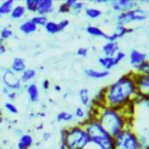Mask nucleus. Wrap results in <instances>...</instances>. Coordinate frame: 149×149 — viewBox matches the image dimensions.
I'll return each mask as SVG.
<instances>
[{
    "label": "nucleus",
    "mask_w": 149,
    "mask_h": 149,
    "mask_svg": "<svg viewBox=\"0 0 149 149\" xmlns=\"http://www.w3.org/2000/svg\"><path fill=\"white\" fill-rule=\"evenodd\" d=\"M135 30V28H132V27H126V26H122V24H115L113 31L111 34H106V42H118V40L122 38L125 35L127 34H130Z\"/></svg>",
    "instance_id": "nucleus-9"
},
{
    "label": "nucleus",
    "mask_w": 149,
    "mask_h": 149,
    "mask_svg": "<svg viewBox=\"0 0 149 149\" xmlns=\"http://www.w3.org/2000/svg\"><path fill=\"white\" fill-rule=\"evenodd\" d=\"M78 98H79V101L83 107H86L88 108L91 106V93H90V90L87 87H81L78 90Z\"/></svg>",
    "instance_id": "nucleus-19"
},
{
    "label": "nucleus",
    "mask_w": 149,
    "mask_h": 149,
    "mask_svg": "<svg viewBox=\"0 0 149 149\" xmlns=\"http://www.w3.org/2000/svg\"><path fill=\"white\" fill-rule=\"evenodd\" d=\"M149 14L148 12L142 8L141 6L132 9V10H128V12H125V13H121V14H116L115 16V21L118 24H122V26H128L133 22H142V21H146L148 19Z\"/></svg>",
    "instance_id": "nucleus-6"
},
{
    "label": "nucleus",
    "mask_w": 149,
    "mask_h": 149,
    "mask_svg": "<svg viewBox=\"0 0 149 149\" xmlns=\"http://www.w3.org/2000/svg\"><path fill=\"white\" fill-rule=\"evenodd\" d=\"M81 125L90 139V143L95 146L98 149H113L114 137L100 125L97 119L78 121Z\"/></svg>",
    "instance_id": "nucleus-3"
},
{
    "label": "nucleus",
    "mask_w": 149,
    "mask_h": 149,
    "mask_svg": "<svg viewBox=\"0 0 149 149\" xmlns=\"http://www.w3.org/2000/svg\"><path fill=\"white\" fill-rule=\"evenodd\" d=\"M6 51H7V45H6L5 41L0 38V55H3Z\"/></svg>",
    "instance_id": "nucleus-43"
},
{
    "label": "nucleus",
    "mask_w": 149,
    "mask_h": 149,
    "mask_svg": "<svg viewBox=\"0 0 149 149\" xmlns=\"http://www.w3.org/2000/svg\"><path fill=\"white\" fill-rule=\"evenodd\" d=\"M38 2H40V0H26L23 6H24L27 12L36 13L37 12V7H38Z\"/></svg>",
    "instance_id": "nucleus-32"
},
{
    "label": "nucleus",
    "mask_w": 149,
    "mask_h": 149,
    "mask_svg": "<svg viewBox=\"0 0 149 149\" xmlns=\"http://www.w3.org/2000/svg\"><path fill=\"white\" fill-rule=\"evenodd\" d=\"M113 58H114L115 64L118 65V64H119L121 61H123V59L126 58V52H123L122 50H119V51H118V52L114 55V57H113Z\"/></svg>",
    "instance_id": "nucleus-38"
},
{
    "label": "nucleus",
    "mask_w": 149,
    "mask_h": 149,
    "mask_svg": "<svg viewBox=\"0 0 149 149\" xmlns=\"http://www.w3.org/2000/svg\"><path fill=\"white\" fill-rule=\"evenodd\" d=\"M54 10H55V3L52 0H40L36 14L47 16L48 14L52 13Z\"/></svg>",
    "instance_id": "nucleus-13"
},
{
    "label": "nucleus",
    "mask_w": 149,
    "mask_h": 149,
    "mask_svg": "<svg viewBox=\"0 0 149 149\" xmlns=\"http://www.w3.org/2000/svg\"><path fill=\"white\" fill-rule=\"evenodd\" d=\"M108 6L111 7V10L115 12L116 14H121L139 7L140 3L135 0H111Z\"/></svg>",
    "instance_id": "nucleus-8"
},
{
    "label": "nucleus",
    "mask_w": 149,
    "mask_h": 149,
    "mask_svg": "<svg viewBox=\"0 0 149 149\" xmlns=\"http://www.w3.org/2000/svg\"><path fill=\"white\" fill-rule=\"evenodd\" d=\"M14 35L13 30L10 29V26H3L0 28V38L3 41H7L8 38H10Z\"/></svg>",
    "instance_id": "nucleus-34"
},
{
    "label": "nucleus",
    "mask_w": 149,
    "mask_h": 149,
    "mask_svg": "<svg viewBox=\"0 0 149 149\" xmlns=\"http://www.w3.org/2000/svg\"><path fill=\"white\" fill-rule=\"evenodd\" d=\"M14 132H15V134H16V135H19V137L23 134V132H22L21 129H17V128H16V129H14Z\"/></svg>",
    "instance_id": "nucleus-48"
},
{
    "label": "nucleus",
    "mask_w": 149,
    "mask_h": 149,
    "mask_svg": "<svg viewBox=\"0 0 149 149\" xmlns=\"http://www.w3.org/2000/svg\"><path fill=\"white\" fill-rule=\"evenodd\" d=\"M52 87H54L55 92H61V91H62V87H61V85H58V84H55Z\"/></svg>",
    "instance_id": "nucleus-47"
},
{
    "label": "nucleus",
    "mask_w": 149,
    "mask_h": 149,
    "mask_svg": "<svg viewBox=\"0 0 149 149\" xmlns=\"http://www.w3.org/2000/svg\"><path fill=\"white\" fill-rule=\"evenodd\" d=\"M26 12L27 10H26L24 6L22 3H17V5H14L9 16H10L12 20H20V19H22L26 15Z\"/></svg>",
    "instance_id": "nucleus-23"
},
{
    "label": "nucleus",
    "mask_w": 149,
    "mask_h": 149,
    "mask_svg": "<svg viewBox=\"0 0 149 149\" xmlns=\"http://www.w3.org/2000/svg\"><path fill=\"white\" fill-rule=\"evenodd\" d=\"M36 27H44L45 23L49 21L48 16H44V15H38V14H35L33 15L30 19H29Z\"/></svg>",
    "instance_id": "nucleus-29"
},
{
    "label": "nucleus",
    "mask_w": 149,
    "mask_h": 149,
    "mask_svg": "<svg viewBox=\"0 0 149 149\" xmlns=\"http://www.w3.org/2000/svg\"><path fill=\"white\" fill-rule=\"evenodd\" d=\"M106 105V98H105V86H102L99 91L95 92V94L91 99V106L100 108Z\"/></svg>",
    "instance_id": "nucleus-17"
},
{
    "label": "nucleus",
    "mask_w": 149,
    "mask_h": 149,
    "mask_svg": "<svg viewBox=\"0 0 149 149\" xmlns=\"http://www.w3.org/2000/svg\"><path fill=\"white\" fill-rule=\"evenodd\" d=\"M128 58H129V64L133 66V69H135L141 63L148 61V54L147 52H143V51H140L137 49H132L129 51Z\"/></svg>",
    "instance_id": "nucleus-11"
},
{
    "label": "nucleus",
    "mask_w": 149,
    "mask_h": 149,
    "mask_svg": "<svg viewBox=\"0 0 149 149\" xmlns=\"http://www.w3.org/2000/svg\"><path fill=\"white\" fill-rule=\"evenodd\" d=\"M86 7V5L83 2V1H76V3L72 6V8H71V12L70 13H72L73 15H78V14H80L83 10H84V8Z\"/></svg>",
    "instance_id": "nucleus-35"
},
{
    "label": "nucleus",
    "mask_w": 149,
    "mask_h": 149,
    "mask_svg": "<svg viewBox=\"0 0 149 149\" xmlns=\"http://www.w3.org/2000/svg\"><path fill=\"white\" fill-rule=\"evenodd\" d=\"M2 121H3V115H2V113H1V111H0V125L2 123Z\"/></svg>",
    "instance_id": "nucleus-51"
},
{
    "label": "nucleus",
    "mask_w": 149,
    "mask_h": 149,
    "mask_svg": "<svg viewBox=\"0 0 149 149\" xmlns=\"http://www.w3.org/2000/svg\"><path fill=\"white\" fill-rule=\"evenodd\" d=\"M147 34H148V36H149V28H148V31H147Z\"/></svg>",
    "instance_id": "nucleus-53"
},
{
    "label": "nucleus",
    "mask_w": 149,
    "mask_h": 149,
    "mask_svg": "<svg viewBox=\"0 0 149 149\" xmlns=\"http://www.w3.org/2000/svg\"><path fill=\"white\" fill-rule=\"evenodd\" d=\"M134 72L137 73V74H144V76L149 74V59L141 63L139 66H136L134 69Z\"/></svg>",
    "instance_id": "nucleus-33"
},
{
    "label": "nucleus",
    "mask_w": 149,
    "mask_h": 149,
    "mask_svg": "<svg viewBox=\"0 0 149 149\" xmlns=\"http://www.w3.org/2000/svg\"><path fill=\"white\" fill-rule=\"evenodd\" d=\"M134 72V71H133ZM134 79L136 85V93L143 95L144 98L149 97V74H137L134 72Z\"/></svg>",
    "instance_id": "nucleus-10"
},
{
    "label": "nucleus",
    "mask_w": 149,
    "mask_h": 149,
    "mask_svg": "<svg viewBox=\"0 0 149 149\" xmlns=\"http://www.w3.org/2000/svg\"><path fill=\"white\" fill-rule=\"evenodd\" d=\"M90 144L85 128L77 122L65 127V137L64 141L59 143V149H86Z\"/></svg>",
    "instance_id": "nucleus-4"
},
{
    "label": "nucleus",
    "mask_w": 149,
    "mask_h": 149,
    "mask_svg": "<svg viewBox=\"0 0 149 149\" xmlns=\"http://www.w3.org/2000/svg\"><path fill=\"white\" fill-rule=\"evenodd\" d=\"M20 81L21 84H29L31 83V80L36 77V70L33 68H27L22 73H20Z\"/></svg>",
    "instance_id": "nucleus-21"
},
{
    "label": "nucleus",
    "mask_w": 149,
    "mask_h": 149,
    "mask_svg": "<svg viewBox=\"0 0 149 149\" xmlns=\"http://www.w3.org/2000/svg\"><path fill=\"white\" fill-rule=\"evenodd\" d=\"M86 149H87V148H86Z\"/></svg>",
    "instance_id": "nucleus-54"
},
{
    "label": "nucleus",
    "mask_w": 149,
    "mask_h": 149,
    "mask_svg": "<svg viewBox=\"0 0 149 149\" xmlns=\"http://www.w3.org/2000/svg\"><path fill=\"white\" fill-rule=\"evenodd\" d=\"M57 12H58L59 14H68V13H70V12H71V9H70L69 7H66L64 2H61V3L58 5Z\"/></svg>",
    "instance_id": "nucleus-40"
},
{
    "label": "nucleus",
    "mask_w": 149,
    "mask_h": 149,
    "mask_svg": "<svg viewBox=\"0 0 149 149\" xmlns=\"http://www.w3.org/2000/svg\"><path fill=\"white\" fill-rule=\"evenodd\" d=\"M68 95H69V91H68V92H65V94H64V95H63V98H66V97H68Z\"/></svg>",
    "instance_id": "nucleus-52"
},
{
    "label": "nucleus",
    "mask_w": 149,
    "mask_h": 149,
    "mask_svg": "<svg viewBox=\"0 0 149 149\" xmlns=\"http://www.w3.org/2000/svg\"><path fill=\"white\" fill-rule=\"evenodd\" d=\"M43 129V123L41 122V123H38L37 126H36V130H42Z\"/></svg>",
    "instance_id": "nucleus-49"
},
{
    "label": "nucleus",
    "mask_w": 149,
    "mask_h": 149,
    "mask_svg": "<svg viewBox=\"0 0 149 149\" xmlns=\"http://www.w3.org/2000/svg\"><path fill=\"white\" fill-rule=\"evenodd\" d=\"M14 7V0H6L0 3V16L9 15Z\"/></svg>",
    "instance_id": "nucleus-27"
},
{
    "label": "nucleus",
    "mask_w": 149,
    "mask_h": 149,
    "mask_svg": "<svg viewBox=\"0 0 149 149\" xmlns=\"http://www.w3.org/2000/svg\"><path fill=\"white\" fill-rule=\"evenodd\" d=\"M26 93L28 95V100L30 102H37L40 100V88L36 83H29L26 85Z\"/></svg>",
    "instance_id": "nucleus-12"
},
{
    "label": "nucleus",
    "mask_w": 149,
    "mask_h": 149,
    "mask_svg": "<svg viewBox=\"0 0 149 149\" xmlns=\"http://www.w3.org/2000/svg\"><path fill=\"white\" fill-rule=\"evenodd\" d=\"M136 92L134 72L130 71L125 73L109 85L105 86L106 106L121 109L128 102L133 101Z\"/></svg>",
    "instance_id": "nucleus-1"
},
{
    "label": "nucleus",
    "mask_w": 149,
    "mask_h": 149,
    "mask_svg": "<svg viewBox=\"0 0 149 149\" xmlns=\"http://www.w3.org/2000/svg\"><path fill=\"white\" fill-rule=\"evenodd\" d=\"M76 1H77V0H65V1H63V2L65 3V6H66V7H69V8L71 9V8H72V6L76 3Z\"/></svg>",
    "instance_id": "nucleus-45"
},
{
    "label": "nucleus",
    "mask_w": 149,
    "mask_h": 149,
    "mask_svg": "<svg viewBox=\"0 0 149 149\" xmlns=\"http://www.w3.org/2000/svg\"><path fill=\"white\" fill-rule=\"evenodd\" d=\"M50 137H51V132H42V136H41L42 141H49Z\"/></svg>",
    "instance_id": "nucleus-44"
},
{
    "label": "nucleus",
    "mask_w": 149,
    "mask_h": 149,
    "mask_svg": "<svg viewBox=\"0 0 149 149\" xmlns=\"http://www.w3.org/2000/svg\"><path fill=\"white\" fill-rule=\"evenodd\" d=\"M76 54L79 56V57H86L87 55H88V49L87 48H85V47H79L78 49H77V51H76Z\"/></svg>",
    "instance_id": "nucleus-41"
},
{
    "label": "nucleus",
    "mask_w": 149,
    "mask_h": 149,
    "mask_svg": "<svg viewBox=\"0 0 149 149\" xmlns=\"http://www.w3.org/2000/svg\"><path fill=\"white\" fill-rule=\"evenodd\" d=\"M41 86H42V90L44 91H48L50 87H51V83L49 79H43L42 83H41Z\"/></svg>",
    "instance_id": "nucleus-42"
},
{
    "label": "nucleus",
    "mask_w": 149,
    "mask_h": 149,
    "mask_svg": "<svg viewBox=\"0 0 149 149\" xmlns=\"http://www.w3.org/2000/svg\"><path fill=\"white\" fill-rule=\"evenodd\" d=\"M73 119V114L68 111H61L56 114V120L58 122H72Z\"/></svg>",
    "instance_id": "nucleus-28"
},
{
    "label": "nucleus",
    "mask_w": 149,
    "mask_h": 149,
    "mask_svg": "<svg viewBox=\"0 0 149 149\" xmlns=\"http://www.w3.org/2000/svg\"><path fill=\"white\" fill-rule=\"evenodd\" d=\"M9 69H10L13 72H15L16 74L22 73V72L27 69V64H26L24 58L21 57V56H16V57H14V58L12 59V63H10Z\"/></svg>",
    "instance_id": "nucleus-14"
},
{
    "label": "nucleus",
    "mask_w": 149,
    "mask_h": 149,
    "mask_svg": "<svg viewBox=\"0 0 149 149\" xmlns=\"http://www.w3.org/2000/svg\"><path fill=\"white\" fill-rule=\"evenodd\" d=\"M135 109H136V105L133 101H130V102H128L126 106H123L121 108V112L123 113V115L126 118L134 119V116H135Z\"/></svg>",
    "instance_id": "nucleus-26"
},
{
    "label": "nucleus",
    "mask_w": 149,
    "mask_h": 149,
    "mask_svg": "<svg viewBox=\"0 0 149 149\" xmlns=\"http://www.w3.org/2000/svg\"><path fill=\"white\" fill-rule=\"evenodd\" d=\"M43 28H44V30H45L48 34H50V35H55V34L59 33L58 24H57V22L54 21V20H49V21L45 23V26H44Z\"/></svg>",
    "instance_id": "nucleus-30"
},
{
    "label": "nucleus",
    "mask_w": 149,
    "mask_h": 149,
    "mask_svg": "<svg viewBox=\"0 0 149 149\" xmlns=\"http://www.w3.org/2000/svg\"><path fill=\"white\" fill-rule=\"evenodd\" d=\"M97 120L113 137L125 128H133L134 122V119L126 118L121 109L113 108L106 105L99 108Z\"/></svg>",
    "instance_id": "nucleus-2"
},
{
    "label": "nucleus",
    "mask_w": 149,
    "mask_h": 149,
    "mask_svg": "<svg viewBox=\"0 0 149 149\" xmlns=\"http://www.w3.org/2000/svg\"><path fill=\"white\" fill-rule=\"evenodd\" d=\"M19 29H20L21 33H23L26 35H30V34H33V33H35L37 30V27L28 19V20H24V21H22L20 23Z\"/></svg>",
    "instance_id": "nucleus-22"
},
{
    "label": "nucleus",
    "mask_w": 149,
    "mask_h": 149,
    "mask_svg": "<svg viewBox=\"0 0 149 149\" xmlns=\"http://www.w3.org/2000/svg\"><path fill=\"white\" fill-rule=\"evenodd\" d=\"M85 30H86V33L88 34V35H91V36H93V37H98V38H100V37H106V33L104 31V29H101L100 27H98V26H94V24H88L86 28H85Z\"/></svg>",
    "instance_id": "nucleus-25"
},
{
    "label": "nucleus",
    "mask_w": 149,
    "mask_h": 149,
    "mask_svg": "<svg viewBox=\"0 0 149 149\" xmlns=\"http://www.w3.org/2000/svg\"><path fill=\"white\" fill-rule=\"evenodd\" d=\"M84 13L85 15L91 19V20H95V19H99L101 15H102V10L98 7H93V6H86L84 8Z\"/></svg>",
    "instance_id": "nucleus-24"
},
{
    "label": "nucleus",
    "mask_w": 149,
    "mask_h": 149,
    "mask_svg": "<svg viewBox=\"0 0 149 149\" xmlns=\"http://www.w3.org/2000/svg\"><path fill=\"white\" fill-rule=\"evenodd\" d=\"M1 92H2V93L8 98V100H9V101H12V102L17 98V94H19V93H16V92H14V91H12V90L7 88L6 86H2Z\"/></svg>",
    "instance_id": "nucleus-36"
},
{
    "label": "nucleus",
    "mask_w": 149,
    "mask_h": 149,
    "mask_svg": "<svg viewBox=\"0 0 149 149\" xmlns=\"http://www.w3.org/2000/svg\"><path fill=\"white\" fill-rule=\"evenodd\" d=\"M143 104H144V106H147V107L149 108V97L144 99V102H143Z\"/></svg>",
    "instance_id": "nucleus-50"
},
{
    "label": "nucleus",
    "mask_w": 149,
    "mask_h": 149,
    "mask_svg": "<svg viewBox=\"0 0 149 149\" xmlns=\"http://www.w3.org/2000/svg\"><path fill=\"white\" fill-rule=\"evenodd\" d=\"M113 149H141L137 133L133 128H125L114 136Z\"/></svg>",
    "instance_id": "nucleus-5"
},
{
    "label": "nucleus",
    "mask_w": 149,
    "mask_h": 149,
    "mask_svg": "<svg viewBox=\"0 0 149 149\" xmlns=\"http://www.w3.org/2000/svg\"><path fill=\"white\" fill-rule=\"evenodd\" d=\"M3 108H5V111H7L9 114H17L19 113V109H17V107H16V105L14 104V102H12V101H6L5 104H3Z\"/></svg>",
    "instance_id": "nucleus-37"
},
{
    "label": "nucleus",
    "mask_w": 149,
    "mask_h": 149,
    "mask_svg": "<svg viewBox=\"0 0 149 149\" xmlns=\"http://www.w3.org/2000/svg\"><path fill=\"white\" fill-rule=\"evenodd\" d=\"M57 24H58L59 31H63L64 29H66V28H68V26L70 24V21H69L68 19H61V20L57 22Z\"/></svg>",
    "instance_id": "nucleus-39"
},
{
    "label": "nucleus",
    "mask_w": 149,
    "mask_h": 149,
    "mask_svg": "<svg viewBox=\"0 0 149 149\" xmlns=\"http://www.w3.org/2000/svg\"><path fill=\"white\" fill-rule=\"evenodd\" d=\"M120 50L118 42H105L101 47L102 56L106 57H114V55Z\"/></svg>",
    "instance_id": "nucleus-16"
},
{
    "label": "nucleus",
    "mask_w": 149,
    "mask_h": 149,
    "mask_svg": "<svg viewBox=\"0 0 149 149\" xmlns=\"http://www.w3.org/2000/svg\"><path fill=\"white\" fill-rule=\"evenodd\" d=\"M1 80H2V86H6L7 88L19 93L22 91L23 85L20 81V77L13 72L9 68H2L1 69Z\"/></svg>",
    "instance_id": "nucleus-7"
},
{
    "label": "nucleus",
    "mask_w": 149,
    "mask_h": 149,
    "mask_svg": "<svg viewBox=\"0 0 149 149\" xmlns=\"http://www.w3.org/2000/svg\"><path fill=\"white\" fill-rule=\"evenodd\" d=\"M98 63H99V65L101 66V69H102V70H106V71H111L114 66H116V64H115L113 57L99 56V57H98Z\"/></svg>",
    "instance_id": "nucleus-20"
},
{
    "label": "nucleus",
    "mask_w": 149,
    "mask_h": 149,
    "mask_svg": "<svg viewBox=\"0 0 149 149\" xmlns=\"http://www.w3.org/2000/svg\"><path fill=\"white\" fill-rule=\"evenodd\" d=\"M84 74L91 79H104L109 76V71H106L102 69L97 70L93 68H86V69H84Z\"/></svg>",
    "instance_id": "nucleus-15"
},
{
    "label": "nucleus",
    "mask_w": 149,
    "mask_h": 149,
    "mask_svg": "<svg viewBox=\"0 0 149 149\" xmlns=\"http://www.w3.org/2000/svg\"><path fill=\"white\" fill-rule=\"evenodd\" d=\"M34 144V139L29 133H23L16 143V148L17 149H30L31 146Z\"/></svg>",
    "instance_id": "nucleus-18"
},
{
    "label": "nucleus",
    "mask_w": 149,
    "mask_h": 149,
    "mask_svg": "<svg viewBox=\"0 0 149 149\" xmlns=\"http://www.w3.org/2000/svg\"><path fill=\"white\" fill-rule=\"evenodd\" d=\"M108 0H92V3H106V5H108Z\"/></svg>",
    "instance_id": "nucleus-46"
},
{
    "label": "nucleus",
    "mask_w": 149,
    "mask_h": 149,
    "mask_svg": "<svg viewBox=\"0 0 149 149\" xmlns=\"http://www.w3.org/2000/svg\"><path fill=\"white\" fill-rule=\"evenodd\" d=\"M72 114H73V118L78 119V121H83V120H86L87 112L83 106H77V107H74Z\"/></svg>",
    "instance_id": "nucleus-31"
}]
</instances>
